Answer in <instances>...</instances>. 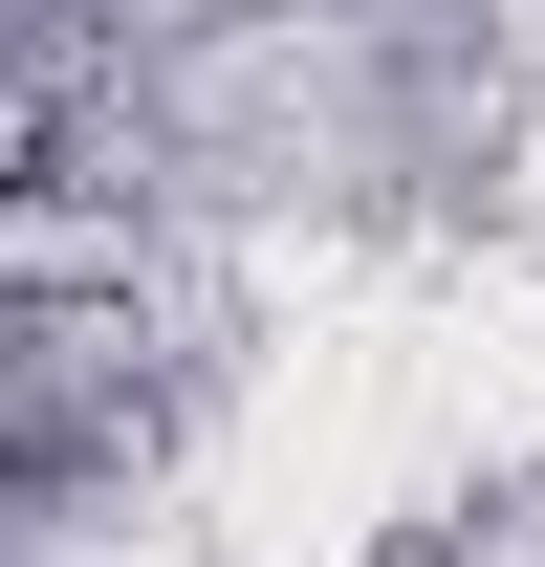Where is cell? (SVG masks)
Segmentation results:
<instances>
[{
  "instance_id": "cell-1",
  "label": "cell",
  "mask_w": 545,
  "mask_h": 567,
  "mask_svg": "<svg viewBox=\"0 0 545 567\" xmlns=\"http://www.w3.org/2000/svg\"><path fill=\"white\" fill-rule=\"evenodd\" d=\"M110 458V328H88L44 262H0V546Z\"/></svg>"
}]
</instances>
